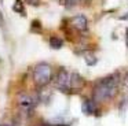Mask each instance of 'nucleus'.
<instances>
[{"label":"nucleus","mask_w":128,"mask_h":126,"mask_svg":"<svg viewBox=\"0 0 128 126\" xmlns=\"http://www.w3.org/2000/svg\"><path fill=\"white\" fill-rule=\"evenodd\" d=\"M0 126H8V125H0Z\"/></svg>","instance_id":"ddd939ff"},{"label":"nucleus","mask_w":128,"mask_h":126,"mask_svg":"<svg viewBox=\"0 0 128 126\" xmlns=\"http://www.w3.org/2000/svg\"><path fill=\"white\" fill-rule=\"evenodd\" d=\"M18 103H20V107L26 112V114H29V112L34 108V100H33V97H32V96H29V95H25V93H22V95L20 96Z\"/></svg>","instance_id":"20e7f679"},{"label":"nucleus","mask_w":128,"mask_h":126,"mask_svg":"<svg viewBox=\"0 0 128 126\" xmlns=\"http://www.w3.org/2000/svg\"><path fill=\"white\" fill-rule=\"evenodd\" d=\"M50 45H51V48H54V49H59L64 45V41H62V38L52 36V37H50Z\"/></svg>","instance_id":"0eeeda50"},{"label":"nucleus","mask_w":128,"mask_h":126,"mask_svg":"<svg viewBox=\"0 0 128 126\" xmlns=\"http://www.w3.org/2000/svg\"><path fill=\"white\" fill-rule=\"evenodd\" d=\"M21 10H22V3H21L20 0H17V1L14 3V11H20L21 12Z\"/></svg>","instance_id":"1a4fd4ad"},{"label":"nucleus","mask_w":128,"mask_h":126,"mask_svg":"<svg viewBox=\"0 0 128 126\" xmlns=\"http://www.w3.org/2000/svg\"><path fill=\"white\" fill-rule=\"evenodd\" d=\"M70 23H72V26L74 27L76 30H78V32H86L87 27H88V21H87V18L84 15L73 16Z\"/></svg>","instance_id":"39448f33"},{"label":"nucleus","mask_w":128,"mask_h":126,"mask_svg":"<svg viewBox=\"0 0 128 126\" xmlns=\"http://www.w3.org/2000/svg\"><path fill=\"white\" fill-rule=\"evenodd\" d=\"M64 1H65V4H66V7H72V5L77 4L80 0H64Z\"/></svg>","instance_id":"6e6552de"},{"label":"nucleus","mask_w":128,"mask_h":126,"mask_svg":"<svg viewBox=\"0 0 128 126\" xmlns=\"http://www.w3.org/2000/svg\"><path fill=\"white\" fill-rule=\"evenodd\" d=\"M121 84L124 85L125 88H128V73H125V74H124V77H122V81H121Z\"/></svg>","instance_id":"9d476101"},{"label":"nucleus","mask_w":128,"mask_h":126,"mask_svg":"<svg viewBox=\"0 0 128 126\" xmlns=\"http://www.w3.org/2000/svg\"><path fill=\"white\" fill-rule=\"evenodd\" d=\"M54 85L64 93H76L84 86V79L74 71L61 68L54 78Z\"/></svg>","instance_id":"f03ea898"},{"label":"nucleus","mask_w":128,"mask_h":126,"mask_svg":"<svg viewBox=\"0 0 128 126\" xmlns=\"http://www.w3.org/2000/svg\"><path fill=\"white\" fill-rule=\"evenodd\" d=\"M83 110L86 114L90 115H98L99 110H98V101H95L94 99H86L83 103Z\"/></svg>","instance_id":"423d86ee"},{"label":"nucleus","mask_w":128,"mask_h":126,"mask_svg":"<svg viewBox=\"0 0 128 126\" xmlns=\"http://www.w3.org/2000/svg\"><path fill=\"white\" fill-rule=\"evenodd\" d=\"M120 19H128V12H127V14H124L122 16H120Z\"/></svg>","instance_id":"f8f14e48"},{"label":"nucleus","mask_w":128,"mask_h":126,"mask_svg":"<svg viewBox=\"0 0 128 126\" xmlns=\"http://www.w3.org/2000/svg\"><path fill=\"white\" fill-rule=\"evenodd\" d=\"M125 44H127V47H128V27L125 29Z\"/></svg>","instance_id":"9b49d317"},{"label":"nucleus","mask_w":128,"mask_h":126,"mask_svg":"<svg viewBox=\"0 0 128 126\" xmlns=\"http://www.w3.org/2000/svg\"><path fill=\"white\" fill-rule=\"evenodd\" d=\"M118 84H120V77L118 74H110L106 75L105 78L99 79L95 84L92 89V99L98 103L108 101L116 96L118 90Z\"/></svg>","instance_id":"f257e3e1"},{"label":"nucleus","mask_w":128,"mask_h":126,"mask_svg":"<svg viewBox=\"0 0 128 126\" xmlns=\"http://www.w3.org/2000/svg\"><path fill=\"white\" fill-rule=\"evenodd\" d=\"M33 81L36 84L37 88H43L46 85L50 84V81L52 79V68L48 63H37L36 66L33 67Z\"/></svg>","instance_id":"7ed1b4c3"}]
</instances>
